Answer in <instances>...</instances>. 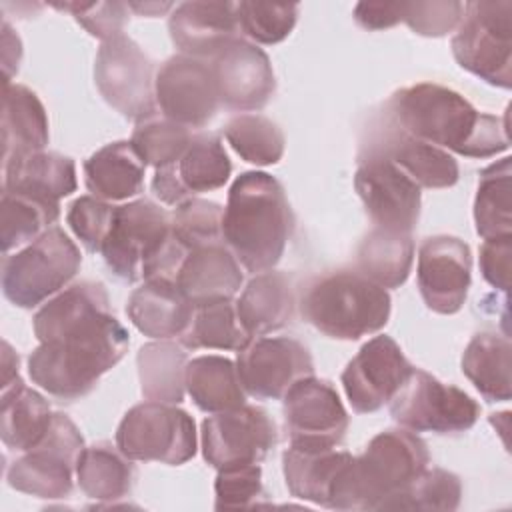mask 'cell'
Segmentation results:
<instances>
[{
	"label": "cell",
	"mask_w": 512,
	"mask_h": 512,
	"mask_svg": "<svg viewBox=\"0 0 512 512\" xmlns=\"http://www.w3.org/2000/svg\"><path fill=\"white\" fill-rule=\"evenodd\" d=\"M388 110L402 132L460 156L490 158L510 146L506 116L478 112L462 94L434 82L394 92Z\"/></svg>",
	"instance_id": "obj_1"
},
{
	"label": "cell",
	"mask_w": 512,
	"mask_h": 512,
	"mask_svg": "<svg viewBox=\"0 0 512 512\" xmlns=\"http://www.w3.org/2000/svg\"><path fill=\"white\" fill-rule=\"evenodd\" d=\"M128 344V330L104 312L40 342L28 356V374L50 396L78 400L124 358Z\"/></svg>",
	"instance_id": "obj_2"
},
{
	"label": "cell",
	"mask_w": 512,
	"mask_h": 512,
	"mask_svg": "<svg viewBox=\"0 0 512 512\" xmlns=\"http://www.w3.org/2000/svg\"><path fill=\"white\" fill-rule=\"evenodd\" d=\"M292 210L282 184L266 172H242L228 190L222 240L252 274L272 270L292 234Z\"/></svg>",
	"instance_id": "obj_3"
},
{
	"label": "cell",
	"mask_w": 512,
	"mask_h": 512,
	"mask_svg": "<svg viewBox=\"0 0 512 512\" xmlns=\"http://www.w3.org/2000/svg\"><path fill=\"white\" fill-rule=\"evenodd\" d=\"M426 442L408 428H390L376 434L366 450L342 468L330 492L334 510H380L428 468Z\"/></svg>",
	"instance_id": "obj_4"
},
{
	"label": "cell",
	"mask_w": 512,
	"mask_h": 512,
	"mask_svg": "<svg viewBox=\"0 0 512 512\" xmlns=\"http://www.w3.org/2000/svg\"><path fill=\"white\" fill-rule=\"evenodd\" d=\"M190 250L174 236L170 214L148 198L116 208L112 228L102 244L108 270L124 280H174Z\"/></svg>",
	"instance_id": "obj_5"
},
{
	"label": "cell",
	"mask_w": 512,
	"mask_h": 512,
	"mask_svg": "<svg viewBox=\"0 0 512 512\" xmlns=\"http://www.w3.org/2000/svg\"><path fill=\"white\" fill-rule=\"evenodd\" d=\"M300 312L328 338L358 340L386 326L390 294L358 270H338L308 284Z\"/></svg>",
	"instance_id": "obj_6"
},
{
	"label": "cell",
	"mask_w": 512,
	"mask_h": 512,
	"mask_svg": "<svg viewBox=\"0 0 512 512\" xmlns=\"http://www.w3.org/2000/svg\"><path fill=\"white\" fill-rule=\"evenodd\" d=\"M82 256L74 240L52 226L22 250L4 256L2 292L18 308H34L58 294L80 270Z\"/></svg>",
	"instance_id": "obj_7"
},
{
	"label": "cell",
	"mask_w": 512,
	"mask_h": 512,
	"mask_svg": "<svg viewBox=\"0 0 512 512\" xmlns=\"http://www.w3.org/2000/svg\"><path fill=\"white\" fill-rule=\"evenodd\" d=\"M452 54L470 74L508 90L512 86V2H466L452 36Z\"/></svg>",
	"instance_id": "obj_8"
},
{
	"label": "cell",
	"mask_w": 512,
	"mask_h": 512,
	"mask_svg": "<svg viewBox=\"0 0 512 512\" xmlns=\"http://www.w3.org/2000/svg\"><path fill=\"white\" fill-rule=\"evenodd\" d=\"M116 446L130 460L178 466L196 454V424L176 404L148 400L124 414Z\"/></svg>",
	"instance_id": "obj_9"
},
{
	"label": "cell",
	"mask_w": 512,
	"mask_h": 512,
	"mask_svg": "<svg viewBox=\"0 0 512 512\" xmlns=\"http://www.w3.org/2000/svg\"><path fill=\"white\" fill-rule=\"evenodd\" d=\"M82 450L84 438L78 426L66 414L56 412L42 440L8 466L6 480L14 490L36 498H66L74 488Z\"/></svg>",
	"instance_id": "obj_10"
},
{
	"label": "cell",
	"mask_w": 512,
	"mask_h": 512,
	"mask_svg": "<svg viewBox=\"0 0 512 512\" xmlns=\"http://www.w3.org/2000/svg\"><path fill=\"white\" fill-rule=\"evenodd\" d=\"M390 414L412 432L458 434L476 424L480 406L464 390L414 368L390 400Z\"/></svg>",
	"instance_id": "obj_11"
},
{
	"label": "cell",
	"mask_w": 512,
	"mask_h": 512,
	"mask_svg": "<svg viewBox=\"0 0 512 512\" xmlns=\"http://www.w3.org/2000/svg\"><path fill=\"white\" fill-rule=\"evenodd\" d=\"M154 64L142 48L120 34L102 42L94 60V82L100 96L124 118L140 122L156 114Z\"/></svg>",
	"instance_id": "obj_12"
},
{
	"label": "cell",
	"mask_w": 512,
	"mask_h": 512,
	"mask_svg": "<svg viewBox=\"0 0 512 512\" xmlns=\"http://www.w3.org/2000/svg\"><path fill=\"white\" fill-rule=\"evenodd\" d=\"M354 188L378 228L412 232L420 218V186L390 158L366 148L358 160Z\"/></svg>",
	"instance_id": "obj_13"
},
{
	"label": "cell",
	"mask_w": 512,
	"mask_h": 512,
	"mask_svg": "<svg viewBox=\"0 0 512 512\" xmlns=\"http://www.w3.org/2000/svg\"><path fill=\"white\" fill-rule=\"evenodd\" d=\"M236 368L246 394L280 400L300 380L314 376L308 348L290 336H254L236 352Z\"/></svg>",
	"instance_id": "obj_14"
},
{
	"label": "cell",
	"mask_w": 512,
	"mask_h": 512,
	"mask_svg": "<svg viewBox=\"0 0 512 512\" xmlns=\"http://www.w3.org/2000/svg\"><path fill=\"white\" fill-rule=\"evenodd\" d=\"M202 456L216 470L262 462L278 442L274 420L264 408L240 406L216 412L202 422Z\"/></svg>",
	"instance_id": "obj_15"
},
{
	"label": "cell",
	"mask_w": 512,
	"mask_h": 512,
	"mask_svg": "<svg viewBox=\"0 0 512 512\" xmlns=\"http://www.w3.org/2000/svg\"><path fill=\"white\" fill-rule=\"evenodd\" d=\"M154 94L162 116L190 130L206 126L220 106L210 64L184 54L168 58L158 68Z\"/></svg>",
	"instance_id": "obj_16"
},
{
	"label": "cell",
	"mask_w": 512,
	"mask_h": 512,
	"mask_svg": "<svg viewBox=\"0 0 512 512\" xmlns=\"http://www.w3.org/2000/svg\"><path fill=\"white\" fill-rule=\"evenodd\" d=\"M414 366L386 334L370 338L342 372V386L354 412L370 414L396 396Z\"/></svg>",
	"instance_id": "obj_17"
},
{
	"label": "cell",
	"mask_w": 512,
	"mask_h": 512,
	"mask_svg": "<svg viewBox=\"0 0 512 512\" xmlns=\"http://www.w3.org/2000/svg\"><path fill=\"white\" fill-rule=\"evenodd\" d=\"M472 254L464 240L430 236L418 250L416 280L424 304L436 314H456L468 296Z\"/></svg>",
	"instance_id": "obj_18"
},
{
	"label": "cell",
	"mask_w": 512,
	"mask_h": 512,
	"mask_svg": "<svg viewBox=\"0 0 512 512\" xmlns=\"http://www.w3.org/2000/svg\"><path fill=\"white\" fill-rule=\"evenodd\" d=\"M284 422L290 444L338 446L348 430V412L326 380L308 376L284 396Z\"/></svg>",
	"instance_id": "obj_19"
},
{
	"label": "cell",
	"mask_w": 512,
	"mask_h": 512,
	"mask_svg": "<svg viewBox=\"0 0 512 512\" xmlns=\"http://www.w3.org/2000/svg\"><path fill=\"white\" fill-rule=\"evenodd\" d=\"M220 104L236 112L264 108L276 90V78L268 54L254 42L238 38L212 60Z\"/></svg>",
	"instance_id": "obj_20"
},
{
	"label": "cell",
	"mask_w": 512,
	"mask_h": 512,
	"mask_svg": "<svg viewBox=\"0 0 512 512\" xmlns=\"http://www.w3.org/2000/svg\"><path fill=\"white\" fill-rule=\"evenodd\" d=\"M230 172L232 164L222 140L216 134L200 132L174 164L156 168L152 192L164 204L178 206L194 194L222 188Z\"/></svg>",
	"instance_id": "obj_21"
},
{
	"label": "cell",
	"mask_w": 512,
	"mask_h": 512,
	"mask_svg": "<svg viewBox=\"0 0 512 512\" xmlns=\"http://www.w3.org/2000/svg\"><path fill=\"white\" fill-rule=\"evenodd\" d=\"M168 30L174 46L198 60H212L220 50L242 38L236 2L192 0L174 6Z\"/></svg>",
	"instance_id": "obj_22"
},
{
	"label": "cell",
	"mask_w": 512,
	"mask_h": 512,
	"mask_svg": "<svg viewBox=\"0 0 512 512\" xmlns=\"http://www.w3.org/2000/svg\"><path fill=\"white\" fill-rule=\"evenodd\" d=\"M242 270L224 242L192 248L176 276V286L194 304L232 298L242 286Z\"/></svg>",
	"instance_id": "obj_23"
},
{
	"label": "cell",
	"mask_w": 512,
	"mask_h": 512,
	"mask_svg": "<svg viewBox=\"0 0 512 512\" xmlns=\"http://www.w3.org/2000/svg\"><path fill=\"white\" fill-rule=\"evenodd\" d=\"M126 314L144 336L168 340L186 332L194 304L180 292L174 280L152 278L144 280L130 294Z\"/></svg>",
	"instance_id": "obj_24"
},
{
	"label": "cell",
	"mask_w": 512,
	"mask_h": 512,
	"mask_svg": "<svg viewBox=\"0 0 512 512\" xmlns=\"http://www.w3.org/2000/svg\"><path fill=\"white\" fill-rule=\"evenodd\" d=\"M350 460L352 454L336 446L290 444L282 454L286 488L294 498L328 508L334 480Z\"/></svg>",
	"instance_id": "obj_25"
},
{
	"label": "cell",
	"mask_w": 512,
	"mask_h": 512,
	"mask_svg": "<svg viewBox=\"0 0 512 512\" xmlns=\"http://www.w3.org/2000/svg\"><path fill=\"white\" fill-rule=\"evenodd\" d=\"M370 148L390 158L420 188H450L458 182V162L446 150L402 132L396 124Z\"/></svg>",
	"instance_id": "obj_26"
},
{
	"label": "cell",
	"mask_w": 512,
	"mask_h": 512,
	"mask_svg": "<svg viewBox=\"0 0 512 512\" xmlns=\"http://www.w3.org/2000/svg\"><path fill=\"white\" fill-rule=\"evenodd\" d=\"M294 306L292 278L276 270L256 274L236 300L240 324L252 338L284 328L294 316Z\"/></svg>",
	"instance_id": "obj_27"
},
{
	"label": "cell",
	"mask_w": 512,
	"mask_h": 512,
	"mask_svg": "<svg viewBox=\"0 0 512 512\" xmlns=\"http://www.w3.org/2000/svg\"><path fill=\"white\" fill-rule=\"evenodd\" d=\"M146 164L130 140H116L98 148L84 162V182L92 196L124 202L144 190Z\"/></svg>",
	"instance_id": "obj_28"
},
{
	"label": "cell",
	"mask_w": 512,
	"mask_h": 512,
	"mask_svg": "<svg viewBox=\"0 0 512 512\" xmlns=\"http://www.w3.org/2000/svg\"><path fill=\"white\" fill-rule=\"evenodd\" d=\"M48 138V116L36 92L22 84H6L2 92V160L40 152Z\"/></svg>",
	"instance_id": "obj_29"
},
{
	"label": "cell",
	"mask_w": 512,
	"mask_h": 512,
	"mask_svg": "<svg viewBox=\"0 0 512 512\" xmlns=\"http://www.w3.org/2000/svg\"><path fill=\"white\" fill-rule=\"evenodd\" d=\"M4 190L60 204L76 190V164L58 152H32L4 162Z\"/></svg>",
	"instance_id": "obj_30"
},
{
	"label": "cell",
	"mask_w": 512,
	"mask_h": 512,
	"mask_svg": "<svg viewBox=\"0 0 512 512\" xmlns=\"http://www.w3.org/2000/svg\"><path fill=\"white\" fill-rule=\"evenodd\" d=\"M186 392L202 412H226L246 404V390L232 360L206 354L188 360L184 374Z\"/></svg>",
	"instance_id": "obj_31"
},
{
	"label": "cell",
	"mask_w": 512,
	"mask_h": 512,
	"mask_svg": "<svg viewBox=\"0 0 512 512\" xmlns=\"http://www.w3.org/2000/svg\"><path fill=\"white\" fill-rule=\"evenodd\" d=\"M414 262L412 232L374 226L358 246L356 266L382 288H398L406 282Z\"/></svg>",
	"instance_id": "obj_32"
},
{
	"label": "cell",
	"mask_w": 512,
	"mask_h": 512,
	"mask_svg": "<svg viewBox=\"0 0 512 512\" xmlns=\"http://www.w3.org/2000/svg\"><path fill=\"white\" fill-rule=\"evenodd\" d=\"M510 338L496 332L476 334L462 354V372L488 402H508L510 390Z\"/></svg>",
	"instance_id": "obj_33"
},
{
	"label": "cell",
	"mask_w": 512,
	"mask_h": 512,
	"mask_svg": "<svg viewBox=\"0 0 512 512\" xmlns=\"http://www.w3.org/2000/svg\"><path fill=\"white\" fill-rule=\"evenodd\" d=\"M76 480L80 490L102 502H114L124 498L136 480V468L128 456H124L118 446L108 442H98L84 446L76 462Z\"/></svg>",
	"instance_id": "obj_34"
},
{
	"label": "cell",
	"mask_w": 512,
	"mask_h": 512,
	"mask_svg": "<svg viewBox=\"0 0 512 512\" xmlns=\"http://www.w3.org/2000/svg\"><path fill=\"white\" fill-rule=\"evenodd\" d=\"M104 312H110L106 288L100 282H78L58 292L34 314V334L38 342H48L64 330Z\"/></svg>",
	"instance_id": "obj_35"
},
{
	"label": "cell",
	"mask_w": 512,
	"mask_h": 512,
	"mask_svg": "<svg viewBox=\"0 0 512 512\" xmlns=\"http://www.w3.org/2000/svg\"><path fill=\"white\" fill-rule=\"evenodd\" d=\"M138 376L142 394L152 402L180 404L184 400L186 364L184 348L170 340L148 342L138 350Z\"/></svg>",
	"instance_id": "obj_36"
},
{
	"label": "cell",
	"mask_w": 512,
	"mask_h": 512,
	"mask_svg": "<svg viewBox=\"0 0 512 512\" xmlns=\"http://www.w3.org/2000/svg\"><path fill=\"white\" fill-rule=\"evenodd\" d=\"M52 416L46 398L24 384L2 392L0 434L4 446L16 452L30 450L50 428Z\"/></svg>",
	"instance_id": "obj_37"
},
{
	"label": "cell",
	"mask_w": 512,
	"mask_h": 512,
	"mask_svg": "<svg viewBox=\"0 0 512 512\" xmlns=\"http://www.w3.org/2000/svg\"><path fill=\"white\" fill-rule=\"evenodd\" d=\"M0 214L2 254L8 256L12 250L30 244L52 228L60 216V204L32 194L4 190Z\"/></svg>",
	"instance_id": "obj_38"
},
{
	"label": "cell",
	"mask_w": 512,
	"mask_h": 512,
	"mask_svg": "<svg viewBox=\"0 0 512 512\" xmlns=\"http://www.w3.org/2000/svg\"><path fill=\"white\" fill-rule=\"evenodd\" d=\"M180 338L188 348L238 352L252 336L240 324L236 302L228 298L194 306L192 320Z\"/></svg>",
	"instance_id": "obj_39"
},
{
	"label": "cell",
	"mask_w": 512,
	"mask_h": 512,
	"mask_svg": "<svg viewBox=\"0 0 512 512\" xmlns=\"http://www.w3.org/2000/svg\"><path fill=\"white\" fill-rule=\"evenodd\" d=\"M512 158L506 156L480 172L478 190L474 198L476 232L488 240L512 234L510 216V176Z\"/></svg>",
	"instance_id": "obj_40"
},
{
	"label": "cell",
	"mask_w": 512,
	"mask_h": 512,
	"mask_svg": "<svg viewBox=\"0 0 512 512\" xmlns=\"http://www.w3.org/2000/svg\"><path fill=\"white\" fill-rule=\"evenodd\" d=\"M232 150L256 166L278 164L284 156V134L276 122L262 114H238L224 126Z\"/></svg>",
	"instance_id": "obj_41"
},
{
	"label": "cell",
	"mask_w": 512,
	"mask_h": 512,
	"mask_svg": "<svg viewBox=\"0 0 512 512\" xmlns=\"http://www.w3.org/2000/svg\"><path fill=\"white\" fill-rule=\"evenodd\" d=\"M462 500V484L444 468L422 470L406 488L388 498L380 510H456Z\"/></svg>",
	"instance_id": "obj_42"
},
{
	"label": "cell",
	"mask_w": 512,
	"mask_h": 512,
	"mask_svg": "<svg viewBox=\"0 0 512 512\" xmlns=\"http://www.w3.org/2000/svg\"><path fill=\"white\" fill-rule=\"evenodd\" d=\"M194 134L190 128L168 120L166 116L152 114L140 122L132 132V146L146 166L162 168L174 164L190 146Z\"/></svg>",
	"instance_id": "obj_43"
},
{
	"label": "cell",
	"mask_w": 512,
	"mask_h": 512,
	"mask_svg": "<svg viewBox=\"0 0 512 512\" xmlns=\"http://www.w3.org/2000/svg\"><path fill=\"white\" fill-rule=\"evenodd\" d=\"M222 216L220 204L204 198H188L174 206L170 214V224L174 236L188 248H198L206 244L224 242L222 240Z\"/></svg>",
	"instance_id": "obj_44"
},
{
	"label": "cell",
	"mask_w": 512,
	"mask_h": 512,
	"mask_svg": "<svg viewBox=\"0 0 512 512\" xmlns=\"http://www.w3.org/2000/svg\"><path fill=\"white\" fill-rule=\"evenodd\" d=\"M238 24L244 36L258 44H278L294 30L298 4L236 2Z\"/></svg>",
	"instance_id": "obj_45"
},
{
	"label": "cell",
	"mask_w": 512,
	"mask_h": 512,
	"mask_svg": "<svg viewBox=\"0 0 512 512\" xmlns=\"http://www.w3.org/2000/svg\"><path fill=\"white\" fill-rule=\"evenodd\" d=\"M216 510H240L260 504L264 494L262 470L258 464H236L218 470L214 482Z\"/></svg>",
	"instance_id": "obj_46"
},
{
	"label": "cell",
	"mask_w": 512,
	"mask_h": 512,
	"mask_svg": "<svg viewBox=\"0 0 512 512\" xmlns=\"http://www.w3.org/2000/svg\"><path fill=\"white\" fill-rule=\"evenodd\" d=\"M116 208L96 196H80L68 206L66 222L88 252H100L112 228Z\"/></svg>",
	"instance_id": "obj_47"
},
{
	"label": "cell",
	"mask_w": 512,
	"mask_h": 512,
	"mask_svg": "<svg viewBox=\"0 0 512 512\" xmlns=\"http://www.w3.org/2000/svg\"><path fill=\"white\" fill-rule=\"evenodd\" d=\"M54 8L68 10L90 36L102 42L124 34L130 12L124 2H64Z\"/></svg>",
	"instance_id": "obj_48"
},
{
	"label": "cell",
	"mask_w": 512,
	"mask_h": 512,
	"mask_svg": "<svg viewBox=\"0 0 512 512\" xmlns=\"http://www.w3.org/2000/svg\"><path fill=\"white\" fill-rule=\"evenodd\" d=\"M464 14L462 2H404V20L412 32L438 38L458 28Z\"/></svg>",
	"instance_id": "obj_49"
},
{
	"label": "cell",
	"mask_w": 512,
	"mask_h": 512,
	"mask_svg": "<svg viewBox=\"0 0 512 512\" xmlns=\"http://www.w3.org/2000/svg\"><path fill=\"white\" fill-rule=\"evenodd\" d=\"M510 256L512 234L488 238L480 246V272L484 280L500 292L510 288Z\"/></svg>",
	"instance_id": "obj_50"
},
{
	"label": "cell",
	"mask_w": 512,
	"mask_h": 512,
	"mask_svg": "<svg viewBox=\"0 0 512 512\" xmlns=\"http://www.w3.org/2000/svg\"><path fill=\"white\" fill-rule=\"evenodd\" d=\"M354 20L366 30H386L404 20V2H358Z\"/></svg>",
	"instance_id": "obj_51"
},
{
	"label": "cell",
	"mask_w": 512,
	"mask_h": 512,
	"mask_svg": "<svg viewBox=\"0 0 512 512\" xmlns=\"http://www.w3.org/2000/svg\"><path fill=\"white\" fill-rule=\"evenodd\" d=\"M22 56V44L18 34L12 32L10 24L4 20L2 22V62H4V86L10 84V78L14 72H18Z\"/></svg>",
	"instance_id": "obj_52"
},
{
	"label": "cell",
	"mask_w": 512,
	"mask_h": 512,
	"mask_svg": "<svg viewBox=\"0 0 512 512\" xmlns=\"http://www.w3.org/2000/svg\"><path fill=\"white\" fill-rule=\"evenodd\" d=\"M2 348H4V352H2V392H6L24 382L18 372V354L10 348L8 342H4Z\"/></svg>",
	"instance_id": "obj_53"
},
{
	"label": "cell",
	"mask_w": 512,
	"mask_h": 512,
	"mask_svg": "<svg viewBox=\"0 0 512 512\" xmlns=\"http://www.w3.org/2000/svg\"><path fill=\"white\" fill-rule=\"evenodd\" d=\"M128 8L140 16H160L168 10H174L172 2H128Z\"/></svg>",
	"instance_id": "obj_54"
}]
</instances>
